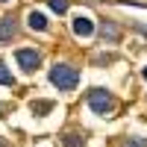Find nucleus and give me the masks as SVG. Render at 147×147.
I'll return each mask as SVG.
<instances>
[{"instance_id":"nucleus-13","label":"nucleus","mask_w":147,"mask_h":147,"mask_svg":"<svg viewBox=\"0 0 147 147\" xmlns=\"http://www.w3.org/2000/svg\"><path fill=\"white\" fill-rule=\"evenodd\" d=\"M141 77H144V80H147V68H144V71H141Z\"/></svg>"},{"instance_id":"nucleus-8","label":"nucleus","mask_w":147,"mask_h":147,"mask_svg":"<svg viewBox=\"0 0 147 147\" xmlns=\"http://www.w3.org/2000/svg\"><path fill=\"white\" fill-rule=\"evenodd\" d=\"M85 144V138H80V136H65V147H82Z\"/></svg>"},{"instance_id":"nucleus-6","label":"nucleus","mask_w":147,"mask_h":147,"mask_svg":"<svg viewBox=\"0 0 147 147\" xmlns=\"http://www.w3.org/2000/svg\"><path fill=\"white\" fill-rule=\"evenodd\" d=\"M30 27L32 30H44L47 27V18L41 15V12H30Z\"/></svg>"},{"instance_id":"nucleus-4","label":"nucleus","mask_w":147,"mask_h":147,"mask_svg":"<svg viewBox=\"0 0 147 147\" xmlns=\"http://www.w3.org/2000/svg\"><path fill=\"white\" fill-rule=\"evenodd\" d=\"M74 32H77L80 38H88V35L94 32V21H91V18H85V15L74 18Z\"/></svg>"},{"instance_id":"nucleus-9","label":"nucleus","mask_w":147,"mask_h":147,"mask_svg":"<svg viewBox=\"0 0 147 147\" xmlns=\"http://www.w3.org/2000/svg\"><path fill=\"white\" fill-rule=\"evenodd\" d=\"M50 9L62 15V12H68V0H50Z\"/></svg>"},{"instance_id":"nucleus-10","label":"nucleus","mask_w":147,"mask_h":147,"mask_svg":"<svg viewBox=\"0 0 147 147\" xmlns=\"http://www.w3.org/2000/svg\"><path fill=\"white\" fill-rule=\"evenodd\" d=\"M103 35H109V38H118V27H115V24H103Z\"/></svg>"},{"instance_id":"nucleus-7","label":"nucleus","mask_w":147,"mask_h":147,"mask_svg":"<svg viewBox=\"0 0 147 147\" xmlns=\"http://www.w3.org/2000/svg\"><path fill=\"white\" fill-rule=\"evenodd\" d=\"M50 109H53V103H47V100H38V103H32V112H38V115L50 112Z\"/></svg>"},{"instance_id":"nucleus-5","label":"nucleus","mask_w":147,"mask_h":147,"mask_svg":"<svg viewBox=\"0 0 147 147\" xmlns=\"http://www.w3.org/2000/svg\"><path fill=\"white\" fill-rule=\"evenodd\" d=\"M12 32H15V21H12V18H0V44L9 41Z\"/></svg>"},{"instance_id":"nucleus-11","label":"nucleus","mask_w":147,"mask_h":147,"mask_svg":"<svg viewBox=\"0 0 147 147\" xmlns=\"http://www.w3.org/2000/svg\"><path fill=\"white\" fill-rule=\"evenodd\" d=\"M0 82H3V85H12V82H15V80H12V74H9L3 65H0Z\"/></svg>"},{"instance_id":"nucleus-12","label":"nucleus","mask_w":147,"mask_h":147,"mask_svg":"<svg viewBox=\"0 0 147 147\" xmlns=\"http://www.w3.org/2000/svg\"><path fill=\"white\" fill-rule=\"evenodd\" d=\"M127 147H144V141H132V144H127Z\"/></svg>"},{"instance_id":"nucleus-3","label":"nucleus","mask_w":147,"mask_h":147,"mask_svg":"<svg viewBox=\"0 0 147 147\" xmlns=\"http://www.w3.org/2000/svg\"><path fill=\"white\" fill-rule=\"evenodd\" d=\"M15 59H18V65H21L24 71H35V65H38V53H35V50H27V47L18 50Z\"/></svg>"},{"instance_id":"nucleus-2","label":"nucleus","mask_w":147,"mask_h":147,"mask_svg":"<svg viewBox=\"0 0 147 147\" xmlns=\"http://www.w3.org/2000/svg\"><path fill=\"white\" fill-rule=\"evenodd\" d=\"M88 106L94 109L97 115H109V112L115 109V100H112L103 88H94V91H88Z\"/></svg>"},{"instance_id":"nucleus-1","label":"nucleus","mask_w":147,"mask_h":147,"mask_svg":"<svg viewBox=\"0 0 147 147\" xmlns=\"http://www.w3.org/2000/svg\"><path fill=\"white\" fill-rule=\"evenodd\" d=\"M50 82L56 85L59 91H71V88H77L80 74H77V68H71V65H53L50 68Z\"/></svg>"}]
</instances>
